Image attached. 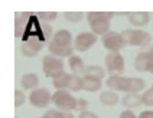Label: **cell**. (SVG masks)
I'll list each match as a JSON object with an SVG mask.
<instances>
[{"label":"cell","instance_id":"cell-21","mask_svg":"<svg viewBox=\"0 0 153 118\" xmlns=\"http://www.w3.org/2000/svg\"><path fill=\"white\" fill-rule=\"evenodd\" d=\"M27 17H30L29 13H22L16 17L15 20V32H16V36L20 38L22 36V32L26 29V25H27Z\"/></svg>","mask_w":153,"mask_h":118},{"label":"cell","instance_id":"cell-3","mask_svg":"<svg viewBox=\"0 0 153 118\" xmlns=\"http://www.w3.org/2000/svg\"><path fill=\"white\" fill-rule=\"evenodd\" d=\"M52 102L55 104V107L61 111H76V102L78 98H74L67 89L56 91L52 94Z\"/></svg>","mask_w":153,"mask_h":118},{"label":"cell","instance_id":"cell-11","mask_svg":"<svg viewBox=\"0 0 153 118\" xmlns=\"http://www.w3.org/2000/svg\"><path fill=\"white\" fill-rule=\"evenodd\" d=\"M51 43L56 45V46H62V48H69V46H72V35L67 29H59L53 33Z\"/></svg>","mask_w":153,"mask_h":118},{"label":"cell","instance_id":"cell-14","mask_svg":"<svg viewBox=\"0 0 153 118\" xmlns=\"http://www.w3.org/2000/svg\"><path fill=\"white\" fill-rule=\"evenodd\" d=\"M134 68L139 72H149L150 69V62L147 58V52H140L134 58Z\"/></svg>","mask_w":153,"mask_h":118},{"label":"cell","instance_id":"cell-1","mask_svg":"<svg viewBox=\"0 0 153 118\" xmlns=\"http://www.w3.org/2000/svg\"><path fill=\"white\" fill-rule=\"evenodd\" d=\"M114 13L113 12H88L87 13V20L91 27V32L94 35H101L110 32V20L113 19Z\"/></svg>","mask_w":153,"mask_h":118},{"label":"cell","instance_id":"cell-29","mask_svg":"<svg viewBox=\"0 0 153 118\" xmlns=\"http://www.w3.org/2000/svg\"><path fill=\"white\" fill-rule=\"evenodd\" d=\"M56 16H58L56 12H39L38 13V17L45 20V22H51L53 19H56Z\"/></svg>","mask_w":153,"mask_h":118},{"label":"cell","instance_id":"cell-15","mask_svg":"<svg viewBox=\"0 0 153 118\" xmlns=\"http://www.w3.org/2000/svg\"><path fill=\"white\" fill-rule=\"evenodd\" d=\"M121 104L127 108V110H131V108H137L140 107L143 101H142V97L139 94H126L123 98H121Z\"/></svg>","mask_w":153,"mask_h":118},{"label":"cell","instance_id":"cell-28","mask_svg":"<svg viewBox=\"0 0 153 118\" xmlns=\"http://www.w3.org/2000/svg\"><path fill=\"white\" fill-rule=\"evenodd\" d=\"M26 101V95L20 89L15 91V107H22Z\"/></svg>","mask_w":153,"mask_h":118},{"label":"cell","instance_id":"cell-35","mask_svg":"<svg viewBox=\"0 0 153 118\" xmlns=\"http://www.w3.org/2000/svg\"><path fill=\"white\" fill-rule=\"evenodd\" d=\"M152 89H153V85H152Z\"/></svg>","mask_w":153,"mask_h":118},{"label":"cell","instance_id":"cell-8","mask_svg":"<svg viewBox=\"0 0 153 118\" xmlns=\"http://www.w3.org/2000/svg\"><path fill=\"white\" fill-rule=\"evenodd\" d=\"M95 42H97V35H94L93 32H81L74 39V49L78 52H85L90 48H93Z\"/></svg>","mask_w":153,"mask_h":118},{"label":"cell","instance_id":"cell-22","mask_svg":"<svg viewBox=\"0 0 153 118\" xmlns=\"http://www.w3.org/2000/svg\"><path fill=\"white\" fill-rule=\"evenodd\" d=\"M84 76H94V78H100L102 79L105 76V69H102L101 66L98 65H88L85 68Z\"/></svg>","mask_w":153,"mask_h":118},{"label":"cell","instance_id":"cell-7","mask_svg":"<svg viewBox=\"0 0 153 118\" xmlns=\"http://www.w3.org/2000/svg\"><path fill=\"white\" fill-rule=\"evenodd\" d=\"M29 102L36 108H46L52 102V94L46 88H36L29 95Z\"/></svg>","mask_w":153,"mask_h":118},{"label":"cell","instance_id":"cell-36","mask_svg":"<svg viewBox=\"0 0 153 118\" xmlns=\"http://www.w3.org/2000/svg\"><path fill=\"white\" fill-rule=\"evenodd\" d=\"M41 118H43V117H41Z\"/></svg>","mask_w":153,"mask_h":118},{"label":"cell","instance_id":"cell-24","mask_svg":"<svg viewBox=\"0 0 153 118\" xmlns=\"http://www.w3.org/2000/svg\"><path fill=\"white\" fill-rule=\"evenodd\" d=\"M43 118H74V114L69 112V111L49 110L43 114Z\"/></svg>","mask_w":153,"mask_h":118},{"label":"cell","instance_id":"cell-4","mask_svg":"<svg viewBox=\"0 0 153 118\" xmlns=\"http://www.w3.org/2000/svg\"><path fill=\"white\" fill-rule=\"evenodd\" d=\"M42 71L46 76H51L52 79L64 74V62L62 59L56 58L53 55H46L42 59Z\"/></svg>","mask_w":153,"mask_h":118},{"label":"cell","instance_id":"cell-34","mask_svg":"<svg viewBox=\"0 0 153 118\" xmlns=\"http://www.w3.org/2000/svg\"><path fill=\"white\" fill-rule=\"evenodd\" d=\"M147 52V58H149V62H150V68L153 66V45L149 48V51H146Z\"/></svg>","mask_w":153,"mask_h":118},{"label":"cell","instance_id":"cell-17","mask_svg":"<svg viewBox=\"0 0 153 118\" xmlns=\"http://www.w3.org/2000/svg\"><path fill=\"white\" fill-rule=\"evenodd\" d=\"M119 95L116 91H104L100 94V102L105 107H114L116 104H119Z\"/></svg>","mask_w":153,"mask_h":118},{"label":"cell","instance_id":"cell-13","mask_svg":"<svg viewBox=\"0 0 153 118\" xmlns=\"http://www.w3.org/2000/svg\"><path fill=\"white\" fill-rule=\"evenodd\" d=\"M20 85H22L23 89H32V91H35L38 88V85H39V78L33 72L25 74L22 76V79H20Z\"/></svg>","mask_w":153,"mask_h":118},{"label":"cell","instance_id":"cell-33","mask_svg":"<svg viewBox=\"0 0 153 118\" xmlns=\"http://www.w3.org/2000/svg\"><path fill=\"white\" fill-rule=\"evenodd\" d=\"M139 118H153V111L152 110L142 111V112L139 114Z\"/></svg>","mask_w":153,"mask_h":118},{"label":"cell","instance_id":"cell-5","mask_svg":"<svg viewBox=\"0 0 153 118\" xmlns=\"http://www.w3.org/2000/svg\"><path fill=\"white\" fill-rule=\"evenodd\" d=\"M104 63H105L107 71L110 72V75H121L124 72V68H126L124 59L119 52L107 53V56L104 59Z\"/></svg>","mask_w":153,"mask_h":118},{"label":"cell","instance_id":"cell-12","mask_svg":"<svg viewBox=\"0 0 153 118\" xmlns=\"http://www.w3.org/2000/svg\"><path fill=\"white\" fill-rule=\"evenodd\" d=\"M128 22L134 27H143L150 22V15L147 12H133L128 15Z\"/></svg>","mask_w":153,"mask_h":118},{"label":"cell","instance_id":"cell-27","mask_svg":"<svg viewBox=\"0 0 153 118\" xmlns=\"http://www.w3.org/2000/svg\"><path fill=\"white\" fill-rule=\"evenodd\" d=\"M142 101H143V105L146 107H153V89H146L143 95H142Z\"/></svg>","mask_w":153,"mask_h":118},{"label":"cell","instance_id":"cell-32","mask_svg":"<svg viewBox=\"0 0 153 118\" xmlns=\"http://www.w3.org/2000/svg\"><path fill=\"white\" fill-rule=\"evenodd\" d=\"M120 118H139V117H136V114H134L133 111L124 110V111H121V114H120Z\"/></svg>","mask_w":153,"mask_h":118},{"label":"cell","instance_id":"cell-30","mask_svg":"<svg viewBox=\"0 0 153 118\" xmlns=\"http://www.w3.org/2000/svg\"><path fill=\"white\" fill-rule=\"evenodd\" d=\"M88 108V101L84 100V98H78V102H76V111L82 112V111H87Z\"/></svg>","mask_w":153,"mask_h":118},{"label":"cell","instance_id":"cell-18","mask_svg":"<svg viewBox=\"0 0 153 118\" xmlns=\"http://www.w3.org/2000/svg\"><path fill=\"white\" fill-rule=\"evenodd\" d=\"M68 65L71 68V71L75 74V75H79V74H84L85 72V63L84 60L79 58V56H76V55H72L71 58H68Z\"/></svg>","mask_w":153,"mask_h":118},{"label":"cell","instance_id":"cell-9","mask_svg":"<svg viewBox=\"0 0 153 118\" xmlns=\"http://www.w3.org/2000/svg\"><path fill=\"white\" fill-rule=\"evenodd\" d=\"M107 86L111 91H120V92H127L130 88V78L123 75H110L105 81Z\"/></svg>","mask_w":153,"mask_h":118},{"label":"cell","instance_id":"cell-26","mask_svg":"<svg viewBox=\"0 0 153 118\" xmlns=\"http://www.w3.org/2000/svg\"><path fill=\"white\" fill-rule=\"evenodd\" d=\"M64 17L68 20V22H72V23H78L84 19V13L82 12H65L64 13Z\"/></svg>","mask_w":153,"mask_h":118},{"label":"cell","instance_id":"cell-10","mask_svg":"<svg viewBox=\"0 0 153 118\" xmlns=\"http://www.w3.org/2000/svg\"><path fill=\"white\" fill-rule=\"evenodd\" d=\"M42 48H43V42L41 39H29V41L23 42L20 49H22V53L25 55L26 58H33L42 51Z\"/></svg>","mask_w":153,"mask_h":118},{"label":"cell","instance_id":"cell-20","mask_svg":"<svg viewBox=\"0 0 153 118\" xmlns=\"http://www.w3.org/2000/svg\"><path fill=\"white\" fill-rule=\"evenodd\" d=\"M102 86V81L100 78H94V76H84V89L88 92H95L100 91Z\"/></svg>","mask_w":153,"mask_h":118},{"label":"cell","instance_id":"cell-2","mask_svg":"<svg viewBox=\"0 0 153 118\" xmlns=\"http://www.w3.org/2000/svg\"><path fill=\"white\" fill-rule=\"evenodd\" d=\"M121 36L126 45H130V46H147L152 42L150 33L142 29H126L121 32Z\"/></svg>","mask_w":153,"mask_h":118},{"label":"cell","instance_id":"cell-19","mask_svg":"<svg viewBox=\"0 0 153 118\" xmlns=\"http://www.w3.org/2000/svg\"><path fill=\"white\" fill-rule=\"evenodd\" d=\"M71 78H72V75H69V74H67V72H64V74H61L59 76H56V78L52 79V85H53V88H56V91L67 89V88L69 86Z\"/></svg>","mask_w":153,"mask_h":118},{"label":"cell","instance_id":"cell-6","mask_svg":"<svg viewBox=\"0 0 153 118\" xmlns=\"http://www.w3.org/2000/svg\"><path fill=\"white\" fill-rule=\"evenodd\" d=\"M101 42L102 46L110 52H120L124 46H126V42L123 39L121 33H117V32H108L104 36H101Z\"/></svg>","mask_w":153,"mask_h":118},{"label":"cell","instance_id":"cell-25","mask_svg":"<svg viewBox=\"0 0 153 118\" xmlns=\"http://www.w3.org/2000/svg\"><path fill=\"white\" fill-rule=\"evenodd\" d=\"M68 89L72 91V92H78V91L84 89V78H81V76H78V75H72Z\"/></svg>","mask_w":153,"mask_h":118},{"label":"cell","instance_id":"cell-23","mask_svg":"<svg viewBox=\"0 0 153 118\" xmlns=\"http://www.w3.org/2000/svg\"><path fill=\"white\" fill-rule=\"evenodd\" d=\"M146 86V82L145 79H142V78H130V88H128V94H137L140 92V91H143Z\"/></svg>","mask_w":153,"mask_h":118},{"label":"cell","instance_id":"cell-31","mask_svg":"<svg viewBox=\"0 0 153 118\" xmlns=\"http://www.w3.org/2000/svg\"><path fill=\"white\" fill-rule=\"evenodd\" d=\"M78 118H98V115L95 114V112H93V111H82V112H79V115H78Z\"/></svg>","mask_w":153,"mask_h":118},{"label":"cell","instance_id":"cell-16","mask_svg":"<svg viewBox=\"0 0 153 118\" xmlns=\"http://www.w3.org/2000/svg\"><path fill=\"white\" fill-rule=\"evenodd\" d=\"M48 49L51 52V55L53 56H56V58H71L72 56V46H69V48H62V46H56V45H53V43L49 42L48 45Z\"/></svg>","mask_w":153,"mask_h":118}]
</instances>
